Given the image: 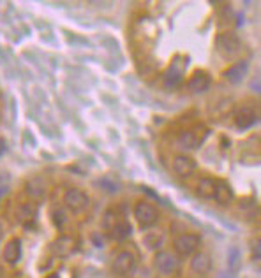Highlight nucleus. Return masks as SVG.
I'll return each mask as SVG.
<instances>
[{"mask_svg": "<svg viewBox=\"0 0 261 278\" xmlns=\"http://www.w3.org/2000/svg\"><path fill=\"white\" fill-rule=\"evenodd\" d=\"M215 44H217V50H219L221 55L228 60L235 58L242 50L240 39L236 37L233 32H223V34H219L217 39H215Z\"/></svg>", "mask_w": 261, "mask_h": 278, "instance_id": "obj_1", "label": "nucleus"}, {"mask_svg": "<svg viewBox=\"0 0 261 278\" xmlns=\"http://www.w3.org/2000/svg\"><path fill=\"white\" fill-rule=\"evenodd\" d=\"M134 217L141 227H152L159 220V210L148 201H139L134 206Z\"/></svg>", "mask_w": 261, "mask_h": 278, "instance_id": "obj_2", "label": "nucleus"}, {"mask_svg": "<svg viewBox=\"0 0 261 278\" xmlns=\"http://www.w3.org/2000/svg\"><path fill=\"white\" fill-rule=\"evenodd\" d=\"M178 257L175 253L166 252V250H159V252L154 255V268L159 275L163 277H168V275H173L178 270Z\"/></svg>", "mask_w": 261, "mask_h": 278, "instance_id": "obj_3", "label": "nucleus"}, {"mask_svg": "<svg viewBox=\"0 0 261 278\" xmlns=\"http://www.w3.org/2000/svg\"><path fill=\"white\" fill-rule=\"evenodd\" d=\"M173 245H175V250H177L178 255L187 257V255H193V253L199 249L201 238H199L198 234H193V232H184V234L175 238Z\"/></svg>", "mask_w": 261, "mask_h": 278, "instance_id": "obj_4", "label": "nucleus"}, {"mask_svg": "<svg viewBox=\"0 0 261 278\" xmlns=\"http://www.w3.org/2000/svg\"><path fill=\"white\" fill-rule=\"evenodd\" d=\"M64 202H65V206L71 211L80 213V211H83L85 208L89 206V195L80 189H71L64 195Z\"/></svg>", "mask_w": 261, "mask_h": 278, "instance_id": "obj_5", "label": "nucleus"}, {"mask_svg": "<svg viewBox=\"0 0 261 278\" xmlns=\"http://www.w3.org/2000/svg\"><path fill=\"white\" fill-rule=\"evenodd\" d=\"M136 257L130 252H120L113 261V273L117 277H127L134 271Z\"/></svg>", "mask_w": 261, "mask_h": 278, "instance_id": "obj_6", "label": "nucleus"}, {"mask_svg": "<svg viewBox=\"0 0 261 278\" xmlns=\"http://www.w3.org/2000/svg\"><path fill=\"white\" fill-rule=\"evenodd\" d=\"M171 167H173V173L177 174V176L187 178V176H191L193 171L196 169V160L191 159V157H187V155H178L173 159Z\"/></svg>", "mask_w": 261, "mask_h": 278, "instance_id": "obj_7", "label": "nucleus"}, {"mask_svg": "<svg viewBox=\"0 0 261 278\" xmlns=\"http://www.w3.org/2000/svg\"><path fill=\"white\" fill-rule=\"evenodd\" d=\"M210 83H212V78L208 72L196 71V72H193V76H191L187 86H189V90L193 93H203L208 86H210Z\"/></svg>", "mask_w": 261, "mask_h": 278, "instance_id": "obj_8", "label": "nucleus"}, {"mask_svg": "<svg viewBox=\"0 0 261 278\" xmlns=\"http://www.w3.org/2000/svg\"><path fill=\"white\" fill-rule=\"evenodd\" d=\"M254 122H256V113L251 106H240L235 111V123L238 129H249L254 125Z\"/></svg>", "mask_w": 261, "mask_h": 278, "instance_id": "obj_9", "label": "nucleus"}, {"mask_svg": "<svg viewBox=\"0 0 261 278\" xmlns=\"http://www.w3.org/2000/svg\"><path fill=\"white\" fill-rule=\"evenodd\" d=\"M191 270L196 275H208L212 271V257L205 252H198L193 255Z\"/></svg>", "mask_w": 261, "mask_h": 278, "instance_id": "obj_10", "label": "nucleus"}, {"mask_svg": "<svg viewBox=\"0 0 261 278\" xmlns=\"http://www.w3.org/2000/svg\"><path fill=\"white\" fill-rule=\"evenodd\" d=\"M2 257L7 264H16L21 257V241L20 240H11L5 243Z\"/></svg>", "mask_w": 261, "mask_h": 278, "instance_id": "obj_11", "label": "nucleus"}, {"mask_svg": "<svg viewBox=\"0 0 261 278\" xmlns=\"http://www.w3.org/2000/svg\"><path fill=\"white\" fill-rule=\"evenodd\" d=\"M247 71H249V63L245 62V60H242V62L235 63V65H231V67L228 69V71L224 72V78H226L229 83H240L245 78V74H247Z\"/></svg>", "mask_w": 261, "mask_h": 278, "instance_id": "obj_12", "label": "nucleus"}, {"mask_svg": "<svg viewBox=\"0 0 261 278\" xmlns=\"http://www.w3.org/2000/svg\"><path fill=\"white\" fill-rule=\"evenodd\" d=\"M182 74H184V65L177 63V60L169 65V69L166 71V76H164V84L168 88H173V86H177L178 83L182 81Z\"/></svg>", "mask_w": 261, "mask_h": 278, "instance_id": "obj_13", "label": "nucleus"}, {"mask_svg": "<svg viewBox=\"0 0 261 278\" xmlns=\"http://www.w3.org/2000/svg\"><path fill=\"white\" fill-rule=\"evenodd\" d=\"M215 201L219 204H229L233 201V190L226 181H215Z\"/></svg>", "mask_w": 261, "mask_h": 278, "instance_id": "obj_14", "label": "nucleus"}, {"mask_svg": "<svg viewBox=\"0 0 261 278\" xmlns=\"http://www.w3.org/2000/svg\"><path fill=\"white\" fill-rule=\"evenodd\" d=\"M199 143H201V139H199V136L193 131L182 132L180 138H178V144H180L184 150H196V148L199 146Z\"/></svg>", "mask_w": 261, "mask_h": 278, "instance_id": "obj_15", "label": "nucleus"}, {"mask_svg": "<svg viewBox=\"0 0 261 278\" xmlns=\"http://www.w3.org/2000/svg\"><path fill=\"white\" fill-rule=\"evenodd\" d=\"M18 220H20L23 225H27L29 227L30 223L35 220V210L32 204H23V206H20V210H18Z\"/></svg>", "mask_w": 261, "mask_h": 278, "instance_id": "obj_16", "label": "nucleus"}, {"mask_svg": "<svg viewBox=\"0 0 261 278\" xmlns=\"http://www.w3.org/2000/svg\"><path fill=\"white\" fill-rule=\"evenodd\" d=\"M111 236L115 238V240H118V241H122V240H126V238H129L130 236V232H132V227H130V223L127 222L126 219L122 220L120 223H117L113 229H111Z\"/></svg>", "mask_w": 261, "mask_h": 278, "instance_id": "obj_17", "label": "nucleus"}, {"mask_svg": "<svg viewBox=\"0 0 261 278\" xmlns=\"http://www.w3.org/2000/svg\"><path fill=\"white\" fill-rule=\"evenodd\" d=\"M198 192L201 197L212 199L215 195V181L212 178H203L198 185Z\"/></svg>", "mask_w": 261, "mask_h": 278, "instance_id": "obj_18", "label": "nucleus"}, {"mask_svg": "<svg viewBox=\"0 0 261 278\" xmlns=\"http://www.w3.org/2000/svg\"><path fill=\"white\" fill-rule=\"evenodd\" d=\"M72 249H74V243H72L71 238H60V240L53 245V252H55L57 255H67Z\"/></svg>", "mask_w": 261, "mask_h": 278, "instance_id": "obj_19", "label": "nucleus"}, {"mask_svg": "<svg viewBox=\"0 0 261 278\" xmlns=\"http://www.w3.org/2000/svg\"><path fill=\"white\" fill-rule=\"evenodd\" d=\"M228 266H229V271H231V273L240 270L242 257H240V250L238 249H229V253H228Z\"/></svg>", "mask_w": 261, "mask_h": 278, "instance_id": "obj_20", "label": "nucleus"}, {"mask_svg": "<svg viewBox=\"0 0 261 278\" xmlns=\"http://www.w3.org/2000/svg\"><path fill=\"white\" fill-rule=\"evenodd\" d=\"M145 243L150 247V249H159L161 243H163V236H161L159 232H154V234H150V236H147V240H145Z\"/></svg>", "mask_w": 261, "mask_h": 278, "instance_id": "obj_21", "label": "nucleus"}, {"mask_svg": "<svg viewBox=\"0 0 261 278\" xmlns=\"http://www.w3.org/2000/svg\"><path fill=\"white\" fill-rule=\"evenodd\" d=\"M253 261H254V266H256L258 270H261V255H258V253H256Z\"/></svg>", "mask_w": 261, "mask_h": 278, "instance_id": "obj_22", "label": "nucleus"}, {"mask_svg": "<svg viewBox=\"0 0 261 278\" xmlns=\"http://www.w3.org/2000/svg\"><path fill=\"white\" fill-rule=\"evenodd\" d=\"M251 86H253L254 90H258V92H261V80H256L251 83Z\"/></svg>", "mask_w": 261, "mask_h": 278, "instance_id": "obj_23", "label": "nucleus"}, {"mask_svg": "<svg viewBox=\"0 0 261 278\" xmlns=\"http://www.w3.org/2000/svg\"><path fill=\"white\" fill-rule=\"evenodd\" d=\"M258 247H260V249H258V255H261V241H258Z\"/></svg>", "mask_w": 261, "mask_h": 278, "instance_id": "obj_24", "label": "nucleus"}, {"mask_svg": "<svg viewBox=\"0 0 261 278\" xmlns=\"http://www.w3.org/2000/svg\"><path fill=\"white\" fill-rule=\"evenodd\" d=\"M48 278H60V277H59V275H50Z\"/></svg>", "mask_w": 261, "mask_h": 278, "instance_id": "obj_25", "label": "nucleus"}, {"mask_svg": "<svg viewBox=\"0 0 261 278\" xmlns=\"http://www.w3.org/2000/svg\"><path fill=\"white\" fill-rule=\"evenodd\" d=\"M0 194H2V192H0Z\"/></svg>", "mask_w": 261, "mask_h": 278, "instance_id": "obj_26", "label": "nucleus"}]
</instances>
